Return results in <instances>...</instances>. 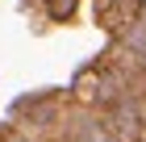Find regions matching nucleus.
<instances>
[{
    "label": "nucleus",
    "instance_id": "f257e3e1",
    "mask_svg": "<svg viewBox=\"0 0 146 142\" xmlns=\"http://www.w3.org/2000/svg\"><path fill=\"white\" fill-rule=\"evenodd\" d=\"M42 4H46V13H50L54 21H63V17L75 13V0H42Z\"/></svg>",
    "mask_w": 146,
    "mask_h": 142
}]
</instances>
